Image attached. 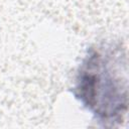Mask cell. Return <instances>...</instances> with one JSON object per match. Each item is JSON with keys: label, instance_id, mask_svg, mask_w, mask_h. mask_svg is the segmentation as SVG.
<instances>
[{"label": "cell", "instance_id": "6da1fadb", "mask_svg": "<svg viewBox=\"0 0 129 129\" xmlns=\"http://www.w3.org/2000/svg\"><path fill=\"white\" fill-rule=\"evenodd\" d=\"M110 61L111 57L94 52L84 64L77 86L83 103L107 122L120 117L126 108V89L117 74L120 67H112Z\"/></svg>", "mask_w": 129, "mask_h": 129}]
</instances>
